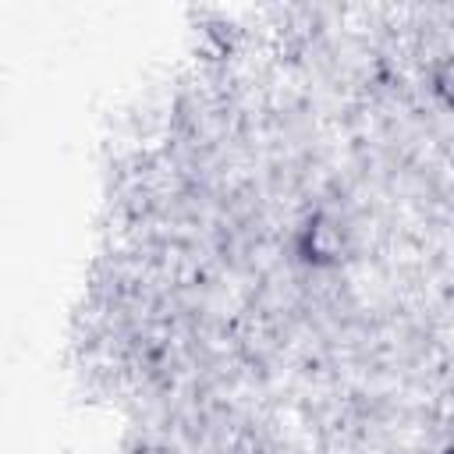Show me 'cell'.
<instances>
[{
	"mask_svg": "<svg viewBox=\"0 0 454 454\" xmlns=\"http://www.w3.org/2000/svg\"><path fill=\"white\" fill-rule=\"evenodd\" d=\"M433 89H436V96L454 110V57L440 64V71H436V78H433Z\"/></svg>",
	"mask_w": 454,
	"mask_h": 454,
	"instance_id": "obj_1",
	"label": "cell"
}]
</instances>
